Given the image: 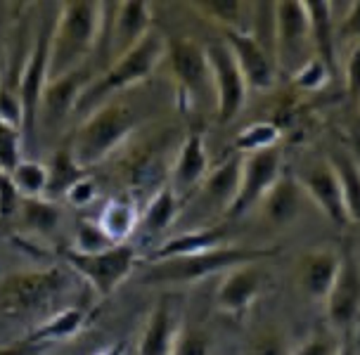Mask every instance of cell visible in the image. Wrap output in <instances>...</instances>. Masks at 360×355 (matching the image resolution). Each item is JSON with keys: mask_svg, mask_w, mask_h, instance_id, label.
Listing matches in <instances>:
<instances>
[{"mask_svg": "<svg viewBox=\"0 0 360 355\" xmlns=\"http://www.w3.org/2000/svg\"><path fill=\"white\" fill-rule=\"evenodd\" d=\"M102 41V3L72 0L62 3L55 17L50 41L48 81L62 79L86 67V60L98 53Z\"/></svg>", "mask_w": 360, "mask_h": 355, "instance_id": "6da1fadb", "label": "cell"}, {"mask_svg": "<svg viewBox=\"0 0 360 355\" xmlns=\"http://www.w3.org/2000/svg\"><path fill=\"white\" fill-rule=\"evenodd\" d=\"M223 41L228 43L230 53L247 81V88L259 90V93L273 88L275 79H278V67H275L273 57L254 41L252 34H240V31H223Z\"/></svg>", "mask_w": 360, "mask_h": 355, "instance_id": "e0dca14e", "label": "cell"}, {"mask_svg": "<svg viewBox=\"0 0 360 355\" xmlns=\"http://www.w3.org/2000/svg\"><path fill=\"white\" fill-rule=\"evenodd\" d=\"M72 268H29L15 270L0 282V313L8 318L45 313L53 303L72 289Z\"/></svg>", "mask_w": 360, "mask_h": 355, "instance_id": "5b68a950", "label": "cell"}, {"mask_svg": "<svg viewBox=\"0 0 360 355\" xmlns=\"http://www.w3.org/2000/svg\"><path fill=\"white\" fill-rule=\"evenodd\" d=\"M45 166H48V192H45V197L53 199V202L67 195L83 178H88V171L76 164V159L72 157L67 145L62 150H57L53 159H50V164Z\"/></svg>", "mask_w": 360, "mask_h": 355, "instance_id": "f546056e", "label": "cell"}, {"mask_svg": "<svg viewBox=\"0 0 360 355\" xmlns=\"http://www.w3.org/2000/svg\"><path fill=\"white\" fill-rule=\"evenodd\" d=\"M64 263L81 277L83 282H88V287L93 289L100 299H107L109 294H114L124 284L128 277L133 275V270L138 268V251L131 242L117 244V247L100 251V254H79L74 249H64Z\"/></svg>", "mask_w": 360, "mask_h": 355, "instance_id": "8992f818", "label": "cell"}, {"mask_svg": "<svg viewBox=\"0 0 360 355\" xmlns=\"http://www.w3.org/2000/svg\"><path fill=\"white\" fill-rule=\"evenodd\" d=\"M19 204H22V195H19L17 187L12 185L10 176L0 173V221L15 218L19 211Z\"/></svg>", "mask_w": 360, "mask_h": 355, "instance_id": "60d3db41", "label": "cell"}, {"mask_svg": "<svg viewBox=\"0 0 360 355\" xmlns=\"http://www.w3.org/2000/svg\"><path fill=\"white\" fill-rule=\"evenodd\" d=\"M180 197L171 190V185L166 183L154 192V197L150 199V204L145 206V211H140V225L138 230L152 232V235H159V232H166L176 223L178 213H180Z\"/></svg>", "mask_w": 360, "mask_h": 355, "instance_id": "4316f807", "label": "cell"}, {"mask_svg": "<svg viewBox=\"0 0 360 355\" xmlns=\"http://www.w3.org/2000/svg\"><path fill=\"white\" fill-rule=\"evenodd\" d=\"M41 351H45L43 346H38L29 337H24L22 341H17V344H10V346L0 348V355H38Z\"/></svg>", "mask_w": 360, "mask_h": 355, "instance_id": "ee69618b", "label": "cell"}, {"mask_svg": "<svg viewBox=\"0 0 360 355\" xmlns=\"http://www.w3.org/2000/svg\"><path fill=\"white\" fill-rule=\"evenodd\" d=\"M57 17V15H55ZM55 19H48L38 27V34L31 43L29 57L19 69L17 98L22 107V131L24 145H31L38 133V112H41V98L48 86V62H50V41H53Z\"/></svg>", "mask_w": 360, "mask_h": 355, "instance_id": "52a82bcc", "label": "cell"}, {"mask_svg": "<svg viewBox=\"0 0 360 355\" xmlns=\"http://www.w3.org/2000/svg\"><path fill=\"white\" fill-rule=\"evenodd\" d=\"M278 254V249H256V247H237L225 244L199 254L166 258V261L145 263L140 282L152 287H180V284H195L209 275H223L225 270L244 266V263H261L263 258Z\"/></svg>", "mask_w": 360, "mask_h": 355, "instance_id": "3957f363", "label": "cell"}, {"mask_svg": "<svg viewBox=\"0 0 360 355\" xmlns=\"http://www.w3.org/2000/svg\"><path fill=\"white\" fill-rule=\"evenodd\" d=\"M209 171H211V159H209L202 133H190L178 150L169 185L180 197V202H183L185 197L195 195L199 187H202V183L209 176Z\"/></svg>", "mask_w": 360, "mask_h": 355, "instance_id": "d6986e66", "label": "cell"}, {"mask_svg": "<svg viewBox=\"0 0 360 355\" xmlns=\"http://www.w3.org/2000/svg\"><path fill=\"white\" fill-rule=\"evenodd\" d=\"M166 53H169V41H166L162 31L152 27L133 50H128L126 55L114 60L109 67L102 69L98 79L88 83L86 90L81 93L79 102H76L74 114L88 116L93 109H98L112 98H119L121 93L131 90L138 83H143L162 64Z\"/></svg>", "mask_w": 360, "mask_h": 355, "instance_id": "7a4b0ae2", "label": "cell"}, {"mask_svg": "<svg viewBox=\"0 0 360 355\" xmlns=\"http://www.w3.org/2000/svg\"><path fill=\"white\" fill-rule=\"evenodd\" d=\"M327 74H330V69L325 67V62L313 57V60H308L304 67L292 76V81L297 83L299 88L318 90V88H323V83L327 81Z\"/></svg>", "mask_w": 360, "mask_h": 355, "instance_id": "74e56055", "label": "cell"}, {"mask_svg": "<svg viewBox=\"0 0 360 355\" xmlns=\"http://www.w3.org/2000/svg\"><path fill=\"white\" fill-rule=\"evenodd\" d=\"M342 341L330 332H315L308 339L294 346L289 355H339L342 353Z\"/></svg>", "mask_w": 360, "mask_h": 355, "instance_id": "d590c367", "label": "cell"}, {"mask_svg": "<svg viewBox=\"0 0 360 355\" xmlns=\"http://www.w3.org/2000/svg\"><path fill=\"white\" fill-rule=\"evenodd\" d=\"M325 313L334 332H346L360 320V256L351 247L342 251L337 277L325 296Z\"/></svg>", "mask_w": 360, "mask_h": 355, "instance_id": "7c38bea8", "label": "cell"}, {"mask_svg": "<svg viewBox=\"0 0 360 355\" xmlns=\"http://www.w3.org/2000/svg\"><path fill=\"white\" fill-rule=\"evenodd\" d=\"M209 353H211V339L207 337V332L183 327L171 355H209Z\"/></svg>", "mask_w": 360, "mask_h": 355, "instance_id": "8d00e7d4", "label": "cell"}, {"mask_svg": "<svg viewBox=\"0 0 360 355\" xmlns=\"http://www.w3.org/2000/svg\"><path fill=\"white\" fill-rule=\"evenodd\" d=\"M339 355H356V351H353L351 344H344L342 346V353H339Z\"/></svg>", "mask_w": 360, "mask_h": 355, "instance_id": "bcb514c9", "label": "cell"}, {"mask_svg": "<svg viewBox=\"0 0 360 355\" xmlns=\"http://www.w3.org/2000/svg\"><path fill=\"white\" fill-rule=\"evenodd\" d=\"M282 176V154L280 147H268V150L242 154V169H240V185H237L235 202L225 216L230 221L244 216L254 206L263 202V197L270 192V187L278 183Z\"/></svg>", "mask_w": 360, "mask_h": 355, "instance_id": "8fae6325", "label": "cell"}, {"mask_svg": "<svg viewBox=\"0 0 360 355\" xmlns=\"http://www.w3.org/2000/svg\"><path fill=\"white\" fill-rule=\"evenodd\" d=\"M289 351L292 348L287 346L282 334L275 332V329H263L261 334H256V339L249 346V355H289Z\"/></svg>", "mask_w": 360, "mask_h": 355, "instance_id": "f35d334b", "label": "cell"}, {"mask_svg": "<svg viewBox=\"0 0 360 355\" xmlns=\"http://www.w3.org/2000/svg\"><path fill=\"white\" fill-rule=\"evenodd\" d=\"M240 169H242V154H235L221 166L209 171L207 180L202 183L197 192H202L204 202H207L214 211L228 213L230 206L235 202L237 185H240Z\"/></svg>", "mask_w": 360, "mask_h": 355, "instance_id": "603a6c76", "label": "cell"}, {"mask_svg": "<svg viewBox=\"0 0 360 355\" xmlns=\"http://www.w3.org/2000/svg\"><path fill=\"white\" fill-rule=\"evenodd\" d=\"M252 3H240V0H209V3H192V10H197L199 17L214 22L223 31H240L247 34L249 22H252Z\"/></svg>", "mask_w": 360, "mask_h": 355, "instance_id": "83f0119b", "label": "cell"}, {"mask_svg": "<svg viewBox=\"0 0 360 355\" xmlns=\"http://www.w3.org/2000/svg\"><path fill=\"white\" fill-rule=\"evenodd\" d=\"M138 124L135 109L121 98H112L88 116H83L81 126L76 128L69 140V152L81 169L105 161L117 147L131 138Z\"/></svg>", "mask_w": 360, "mask_h": 355, "instance_id": "277c9868", "label": "cell"}, {"mask_svg": "<svg viewBox=\"0 0 360 355\" xmlns=\"http://www.w3.org/2000/svg\"><path fill=\"white\" fill-rule=\"evenodd\" d=\"M10 180L22 199L45 197V192H48V166L43 161L22 159L17 169L10 173Z\"/></svg>", "mask_w": 360, "mask_h": 355, "instance_id": "1f68e13d", "label": "cell"}, {"mask_svg": "<svg viewBox=\"0 0 360 355\" xmlns=\"http://www.w3.org/2000/svg\"><path fill=\"white\" fill-rule=\"evenodd\" d=\"M90 83L88 67H81L72 71V74L62 76V79L48 81L41 98V112H38V128L45 131H55L62 126L69 116H74L76 102H79L81 93Z\"/></svg>", "mask_w": 360, "mask_h": 355, "instance_id": "2e32d148", "label": "cell"}, {"mask_svg": "<svg viewBox=\"0 0 360 355\" xmlns=\"http://www.w3.org/2000/svg\"><path fill=\"white\" fill-rule=\"evenodd\" d=\"M337 41L342 43H360V3H351L349 12L337 24Z\"/></svg>", "mask_w": 360, "mask_h": 355, "instance_id": "b9f144b4", "label": "cell"}, {"mask_svg": "<svg viewBox=\"0 0 360 355\" xmlns=\"http://www.w3.org/2000/svg\"><path fill=\"white\" fill-rule=\"evenodd\" d=\"M131 355H133V353H131Z\"/></svg>", "mask_w": 360, "mask_h": 355, "instance_id": "7dc6e473", "label": "cell"}, {"mask_svg": "<svg viewBox=\"0 0 360 355\" xmlns=\"http://www.w3.org/2000/svg\"><path fill=\"white\" fill-rule=\"evenodd\" d=\"M330 164L337 171L339 185H342L344 209L349 223L360 225V161L353 159L349 152H337L330 157Z\"/></svg>", "mask_w": 360, "mask_h": 355, "instance_id": "4dcf8cb0", "label": "cell"}, {"mask_svg": "<svg viewBox=\"0 0 360 355\" xmlns=\"http://www.w3.org/2000/svg\"><path fill=\"white\" fill-rule=\"evenodd\" d=\"M166 55L171 60L173 79L180 86V95H185L190 105H195L211 88V71L204 45L197 43L195 38H176V41L169 43Z\"/></svg>", "mask_w": 360, "mask_h": 355, "instance_id": "4fadbf2b", "label": "cell"}, {"mask_svg": "<svg viewBox=\"0 0 360 355\" xmlns=\"http://www.w3.org/2000/svg\"><path fill=\"white\" fill-rule=\"evenodd\" d=\"M152 29L150 5L143 0L102 3V41L100 48L107 57V67L128 50H133Z\"/></svg>", "mask_w": 360, "mask_h": 355, "instance_id": "ba28073f", "label": "cell"}, {"mask_svg": "<svg viewBox=\"0 0 360 355\" xmlns=\"http://www.w3.org/2000/svg\"><path fill=\"white\" fill-rule=\"evenodd\" d=\"M228 237H230V228L225 223L223 225H209V228L183 232V235L171 237V240H166L162 247L154 249L145 263L166 261V258L190 256V254H199V251L225 247V240H228Z\"/></svg>", "mask_w": 360, "mask_h": 355, "instance_id": "7402d4cb", "label": "cell"}, {"mask_svg": "<svg viewBox=\"0 0 360 355\" xmlns=\"http://www.w3.org/2000/svg\"><path fill=\"white\" fill-rule=\"evenodd\" d=\"M95 195H98V187H95V183L90 178H83L81 183H76L72 190L64 195V199L74 206H86V204L93 202Z\"/></svg>", "mask_w": 360, "mask_h": 355, "instance_id": "7bdbcfd3", "label": "cell"}, {"mask_svg": "<svg viewBox=\"0 0 360 355\" xmlns=\"http://www.w3.org/2000/svg\"><path fill=\"white\" fill-rule=\"evenodd\" d=\"M304 202H308L304 190H301L299 178L282 173L278 183L270 187V192L263 197L261 213L266 216V221L275 228H285V225L297 221V216L304 209Z\"/></svg>", "mask_w": 360, "mask_h": 355, "instance_id": "44dd1931", "label": "cell"}, {"mask_svg": "<svg viewBox=\"0 0 360 355\" xmlns=\"http://www.w3.org/2000/svg\"><path fill=\"white\" fill-rule=\"evenodd\" d=\"M280 140V131L273 124H252L235 138V150L240 154H252L268 150V147H278L275 142Z\"/></svg>", "mask_w": 360, "mask_h": 355, "instance_id": "836d02e7", "label": "cell"}, {"mask_svg": "<svg viewBox=\"0 0 360 355\" xmlns=\"http://www.w3.org/2000/svg\"><path fill=\"white\" fill-rule=\"evenodd\" d=\"M211 71V88L216 98V114L221 124H230L237 114L242 112L247 102L249 88L244 81L240 67H237L233 53H230L225 41H214L204 45Z\"/></svg>", "mask_w": 360, "mask_h": 355, "instance_id": "30bf717a", "label": "cell"}, {"mask_svg": "<svg viewBox=\"0 0 360 355\" xmlns=\"http://www.w3.org/2000/svg\"><path fill=\"white\" fill-rule=\"evenodd\" d=\"M22 159H27L22 128L10 124V121H5L0 116V173L10 176Z\"/></svg>", "mask_w": 360, "mask_h": 355, "instance_id": "d6a6232c", "label": "cell"}, {"mask_svg": "<svg viewBox=\"0 0 360 355\" xmlns=\"http://www.w3.org/2000/svg\"><path fill=\"white\" fill-rule=\"evenodd\" d=\"M86 318L88 315L83 308H74V306L60 308V311L45 315L41 325L29 334V339L38 346L48 348L50 344L76 337L81 332V327L86 325Z\"/></svg>", "mask_w": 360, "mask_h": 355, "instance_id": "484cf974", "label": "cell"}, {"mask_svg": "<svg viewBox=\"0 0 360 355\" xmlns=\"http://www.w3.org/2000/svg\"><path fill=\"white\" fill-rule=\"evenodd\" d=\"M183 327L176 299L171 294H164L147 315L135 355H171Z\"/></svg>", "mask_w": 360, "mask_h": 355, "instance_id": "9a60e30c", "label": "cell"}, {"mask_svg": "<svg viewBox=\"0 0 360 355\" xmlns=\"http://www.w3.org/2000/svg\"><path fill=\"white\" fill-rule=\"evenodd\" d=\"M308 27H311L313 53L325 62L327 69H334V41H337V24H334L332 3L327 0H304Z\"/></svg>", "mask_w": 360, "mask_h": 355, "instance_id": "cb8c5ba5", "label": "cell"}, {"mask_svg": "<svg viewBox=\"0 0 360 355\" xmlns=\"http://www.w3.org/2000/svg\"><path fill=\"white\" fill-rule=\"evenodd\" d=\"M313 41L306 8L299 0L275 3V64L294 76L308 60H313Z\"/></svg>", "mask_w": 360, "mask_h": 355, "instance_id": "9c48e42d", "label": "cell"}, {"mask_svg": "<svg viewBox=\"0 0 360 355\" xmlns=\"http://www.w3.org/2000/svg\"><path fill=\"white\" fill-rule=\"evenodd\" d=\"M299 183L308 202L318 206L334 225H351L344 209L342 185H339L337 171L330 164V159L315 161L313 166H308L304 176L299 178Z\"/></svg>", "mask_w": 360, "mask_h": 355, "instance_id": "ac0fdd59", "label": "cell"}, {"mask_svg": "<svg viewBox=\"0 0 360 355\" xmlns=\"http://www.w3.org/2000/svg\"><path fill=\"white\" fill-rule=\"evenodd\" d=\"M266 277L261 263H244L225 270L216 289V308L225 315L240 318L261 296Z\"/></svg>", "mask_w": 360, "mask_h": 355, "instance_id": "5bb4252c", "label": "cell"}, {"mask_svg": "<svg viewBox=\"0 0 360 355\" xmlns=\"http://www.w3.org/2000/svg\"><path fill=\"white\" fill-rule=\"evenodd\" d=\"M98 225L114 244H128L131 237L138 232V225H140L138 204H135L131 197L109 199L100 213Z\"/></svg>", "mask_w": 360, "mask_h": 355, "instance_id": "d4e9b609", "label": "cell"}, {"mask_svg": "<svg viewBox=\"0 0 360 355\" xmlns=\"http://www.w3.org/2000/svg\"><path fill=\"white\" fill-rule=\"evenodd\" d=\"M346 93L353 105H360V43H353L346 57Z\"/></svg>", "mask_w": 360, "mask_h": 355, "instance_id": "ab89813d", "label": "cell"}, {"mask_svg": "<svg viewBox=\"0 0 360 355\" xmlns=\"http://www.w3.org/2000/svg\"><path fill=\"white\" fill-rule=\"evenodd\" d=\"M342 254L332 247H318L306 254H301L297 266L299 289L311 301H325L327 292L332 289V282L337 277Z\"/></svg>", "mask_w": 360, "mask_h": 355, "instance_id": "ffe728a7", "label": "cell"}, {"mask_svg": "<svg viewBox=\"0 0 360 355\" xmlns=\"http://www.w3.org/2000/svg\"><path fill=\"white\" fill-rule=\"evenodd\" d=\"M95 355H131V348H128L126 341H117V344L102 348V351L95 353Z\"/></svg>", "mask_w": 360, "mask_h": 355, "instance_id": "f6af8a7d", "label": "cell"}, {"mask_svg": "<svg viewBox=\"0 0 360 355\" xmlns=\"http://www.w3.org/2000/svg\"><path fill=\"white\" fill-rule=\"evenodd\" d=\"M117 247L109 237L102 232V228L98 223H90V221H83L76 230V240H74V251L79 254H100V251H107Z\"/></svg>", "mask_w": 360, "mask_h": 355, "instance_id": "e575fe53", "label": "cell"}, {"mask_svg": "<svg viewBox=\"0 0 360 355\" xmlns=\"http://www.w3.org/2000/svg\"><path fill=\"white\" fill-rule=\"evenodd\" d=\"M17 218L22 223V228L34 237H48L53 235L60 225L62 211L57 202L48 197H38V199H22L17 211Z\"/></svg>", "mask_w": 360, "mask_h": 355, "instance_id": "f1b7e54d", "label": "cell"}]
</instances>
